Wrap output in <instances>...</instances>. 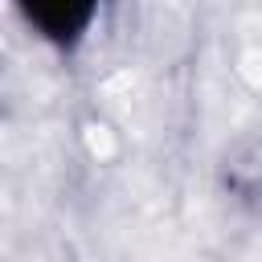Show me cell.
<instances>
[{"mask_svg":"<svg viewBox=\"0 0 262 262\" xmlns=\"http://www.w3.org/2000/svg\"><path fill=\"white\" fill-rule=\"evenodd\" d=\"M12 4L29 20V29L57 49H74L102 8V0H12Z\"/></svg>","mask_w":262,"mask_h":262,"instance_id":"obj_1","label":"cell"}]
</instances>
